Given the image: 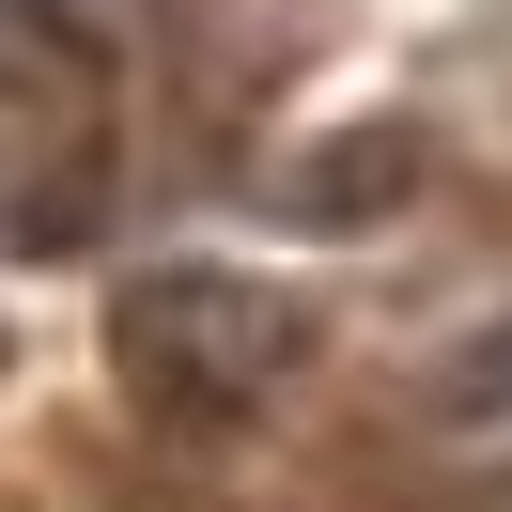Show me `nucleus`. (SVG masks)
<instances>
[{
  "instance_id": "obj_1",
  "label": "nucleus",
  "mask_w": 512,
  "mask_h": 512,
  "mask_svg": "<svg viewBox=\"0 0 512 512\" xmlns=\"http://www.w3.org/2000/svg\"><path fill=\"white\" fill-rule=\"evenodd\" d=\"M109 187V63L63 0H0V249H63Z\"/></svg>"
},
{
  "instance_id": "obj_2",
  "label": "nucleus",
  "mask_w": 512,
  "mask_h": 512,
  "mask_svg": "<svg viewBox=\"0 0 512 512\" xmlns=\"http://www.w3.org/2000/svg\"><path fill=\"white\" fill-rule=\"evenodd\" d=\"M109 373L156 419H249L264 388L295 373V311L264 280H140L109 311Z\"/></svg>"
},
{
  "instance_id": "obj_3",
  "label": "nucleus",
  "mask_w": 512,
  "mask_h": 512,
  "mask_svg": "<svg viewBox=\"0 0 512 512\" xmlns=\"http://www.w3.org/2000/svg\"><path fill=\"white\" fill-rule=\"evenodd\" d=\"M435 419H450V450H466V466H497V481H512V326H481V342L450 357Z\"/></svg>"
}]
</instances>
